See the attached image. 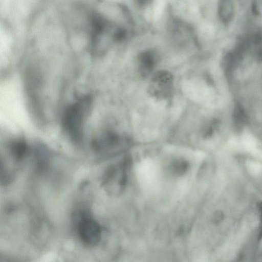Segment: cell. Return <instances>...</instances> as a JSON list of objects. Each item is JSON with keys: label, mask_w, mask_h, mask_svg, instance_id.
I'll return each mask as SVG.
<instances>
[{"label": "cell", "mask_w": 262, "mask_h": 262, "mask_svg": "<svg viewBox=\"0 0 262 262\" xmlns=\"http://www.w3.org/2000/svg\"><path fill=\"white\" fill-rule=\"evenodd\" d=\"M257 206L259 216V224L257 237L259 240H261L262 239V201L258 202Z\"/></svg>", "instance_id": "obj_11"}, {"label": "cell", "mask_w": 262, "mask_h": 262, "mask_svg": "<svg viewBox=\"0 0 262 262\" xmlns=\"http://www.w3.org/2000/svg\"><path fill=\"white\" fill-rule=\"evenodd\" d=\"M73 221L77 236L84 245L94 247L99 244L101 239V228L88 210L76 211Z\"/></svg>", "instance_id": "obj_2"}, {"label": "cell", "mask_w": 262, "mask_h": 262, "mask_svg": "<svg viewBox=\"0 0 262 262\" xmlns=\"http://www.w3.org/2000/svg\"><path fill=\"white\" fill-rule=\"evenodd\" d=\"M188 168V164L185 160L182 159L174 161L170 165L171 171L177 175L185 173Z\"/></svg>", "instance_id": "obj_9"}, {"label": "cell", "mask_w": 262, "mask_h": 262, "mask_svg": "<svg viewBox=\"0 0 262 262\" xmlns=\"http://www.w3.org/2000/svg\"><path fill=\"white\" fill-rule=\"evenodd\" d=\"M127 36L126 30L122 28L116 29L113 33V37L114 40L116 41H121L124 40Z\"/></svg>", "instance_id": "obj_10"}, {"label": "cell", "mask_w": 262, "mask_h": 262, "mask_svg": "<svg viewBox=\"0 0 262 262\" xmlns=\"http://www.w3.org/2000/svg\"><path fill=\"white\" fill-rule=\"evenodd\" d=\"M224 217L223 213L220 210H217L213 213L212 220L214 224H218L223 221Z\"/></svg>", "instance_id": "obj_12"}, {"label": "cell", "mask_w": 262, "mask_h": 262, "mask_svg": "<svg viewBox=\"0 0 262 262\" xmlns=\"http://www.w3.org/2000/svg\"><path fill=\"white\" fill-rule=\"evenodd\" d=\"M219 19L224 25H228L234 16V6L233 0H219L217 6Z\"/></svg>", "instance_id": "obj_6"}, {"label": "cell", "mask_w": 262, "mask_h": 262, "mask_svg": "<svg viewBox=\"0 0 262 262\" xmlns=\"http://www.w3.org/2000/svg\"><path fill=\"white\" fill-rule=\"evenodd\" d=\"M8 149L12 158L16 161H19L26 156L28 147L25 141L18 139L11 141Z\"/></svg>", "instance_id": "obj_8"}, {"label": "cell", "mask_w": 262, "mask_h": 262, "mask_svg": "<svg viewBox=\"0 0 262 262\" xmlns=\"http://www.w3.org/2000/svg\"><path fill=\"white\" fill-rule=\"evenodd\" d=\"M125 141L117 134L112 131H105L95 137L92 141V147L97 152L114 154L119 151L120 147Z\"/></svg>", "instance_id": "obj_3"}, {"label": "cell", "mask_w": 262, "mask_h": 262, "mask_svg": "<svg viewBox=\"0 0 262 262\" xmlns=\"http://www.w3.org/2000/svg\"><path fill=\"white\" fill-rule=\"evenodd\" d=\"M135 3L139 7H145L149 5L152 0H134Z\"/></svg>", "instance_id": "obj_13"}, {"label": "cell", "mask_w": 262, "mask_h": 262, "mask_svg": "<svg viewBox=\"0 0 262 262\" xmlns=\"http://www.w3.org/2000/svg\"><path fill=\"white\" fill-rule=\"evenodd\" d=\"M92 102L91 97L83 96L69 106L64 113L63 119L64 129L76 142L81 140L84 119L89 112Z\"/></svg>", "instance_id": "obj_1"}, {"label": "cell", "mask_w": 262, "mask_h": 262, "mask_svg": "<svg viewBox=\"0 0 262 262\" xmlns=\"http://www.w3.org/2000/svg\"><path fill=\"white\" fill-rule=\"evenodd\" d=\"M156 63L155 54L151 51L142 52L139 57V71L142 76L148 75L154 68Z\"/></svg>", "instance_id": "obj_7"}, {"label": "cell", "mask_w": 262, "mask_h": 262, "mask_svg": "<svg viewBox=\"0 0 262 262\" xmlns=\"http://www.w3.org/2000/svg\"><path fill=\"white\" fill-rule=\"evenodd\" d=\"M173 76L166 71H161L155 74L152 77L149 92L154 97L163 99L168 97L172 91Z\"/></svg>", "instance_id": "obj_5"}, {"label": "cell", "mask_w": 262, "mask_h": 262, "mask_svg": "<svg viewBox=\"0 0 262 262\" xmlns=\"http://www.w3.org/2000/svg\"><path fill=\"white\" fill-rule=\"evenodd\" d=\"M121 166L111 165L104 172L101 184L109 193L119 192L125 185V173Z\"/></svg>", "instance_id": "obj_4"}]
</instances>
